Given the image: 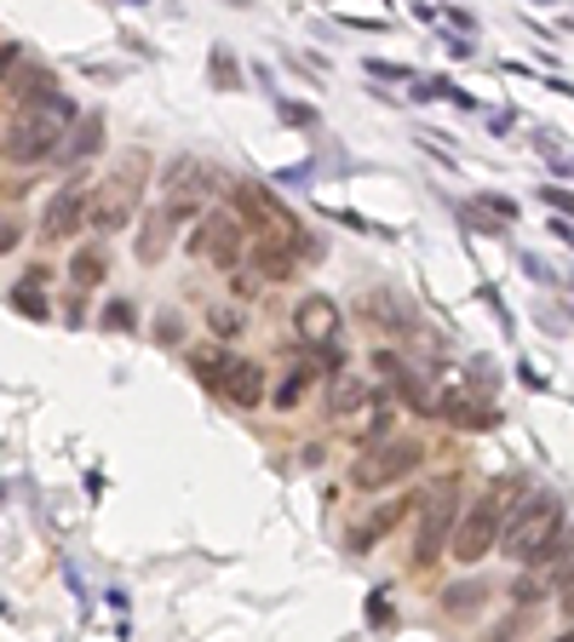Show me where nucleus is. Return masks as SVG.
Wrapping results in <instances>:
<instances>
[{
	"label": "nucleus",
	"mask_w": 574,
	"mask_h": 642,
	"mask_svg": "<svg viewBox=\"0 0 574 642\" xmlns=\"http://www.w3.org/2000/svg\"><path fill=\"white\" fill-rule=\"evenodd\" d=\"M522 499H529V494H522V476H500L483 499H471L460 510V522H454V539H448L454 562H483L506 539V528H511V517H517Z\"/></svg>",
	"instance_id": "nucleus-1"
},
{
	"label": "nucleus",
	"mask_w": 574,
	"mask_h": 642,
	"mask_svg": "<svg viewBox=\"0 0 574 642\" xmlns=\"http://www.w3.org/2000/svg\"><path fill=\"white\" fill-rule=\"evenodd\" d=\"M563 533H569L563 499H558V494H529V499L517 505V517H511V528H506V539H500V551H506L511 562H529V568H540L545 551H552Z\"/></svg>",
	"instance_id": "nucleus-2"
},
{
	"label": "nucleus",
	"mask_w": 574,
	"mask_h": 642,
	"mask_svg": "<svg viewBox=\"0 0 574 642\" xmlns=\"http://www.w3.org/2000/svg\"><path fill=\"white\" fill-rule=\"evenodd\" d=\"M144 184H149V156L144 149H127L115 161V172L92 184V229H127L138 201H144Z\"/></svg>",
	"instance_id": "nucleus-3"
},
{
	"label": "nucleus",
	"mask_w": 574,
	"mask_h": 642,
	"mask_svg": "<svg viewBox=\"0 0 574 642\" xmlns=\"http://www.w3.org/2000/svg\"><path fill=\"white\" fill-rule=\"evenodd\" d=\"M69 121H75V110L64 104V98H46V104H35V110H23V121H12L7 126V161L18 167H35V161H46L58 149V138L69 133Z\"/></svg>",
	"instance_id": "nucleus-4"
},
{
	"label": "nucleus",
	"mask_w": 574,
	"mask_h": 642,
	"mask_svg": "<svg viewBox=\"0 0 574 642\" xmlns=\"http://www.w3.org/2000/svg\"><path fill=\"white\" fill-rule=\"evenodd\" d=\"M190 368H195V379H202L207 391H218L224 402H236V407H259V402H265V368L241 362V356L195 350V356H190Z\"/></svg>",
	"instance_id": "nucleus-5"
},
{
	"label": "nucleus",
	"mask_w": 574,
	"mask_h": 642,
	"mask_svg": "<svg viewBox=\"0 0 574 642\" xmlns=\"http://www.w3.org/2000/svg\"><path fill=\"white\" fill-rule=\"evenodd\" d=\"M236 213L254 224V241H277V247H288V252H305L311 241H305V224H299L288 207L270 190H259V184H241L236 190Z\"/></svg>",
	"instance_id": "nucleus-6"
},
{
	"label": "nucleus",
	"mask_w": 574,
	"mask_h": 642,
	"mask_svg": "<svg viewBox=\"0 0 574 642\" xmlns=\"http://www.w3.org/2000/svg\"><path fill=\"white\" fill-rule=\"evenodd\" d=\"M419 459H426V448H419V442H380V448H362V459L351 465V487H362V494H385V487H396L403 476L419 471Z\"/></svg>",
	"instance_id": "nucleus-7"
},
{
	"label": "nucleus",
	"mask_w": 574,
	"mask_h": 642,
	"mask_svg": "<svg viewBox=\"0 0 574 642\" xmlns=\"http://www.w3.org/2000/svg\"><path fill=\"white\" fill-rule=\"evenodd\" d=\"M190 252L207 259L218 270H236L241 252H247V229H241V213H202L195 218V236H190Z\"/></svg>",
	"instance_id": "nucleus-8"
},
{
	"label": "nucleus",
	"mask_w": 574,
	"mask_h": 642,
	"mask_svg": "<svg viewBox=\"0 0 574 642\" xmlns=\"http://www.w3.org/2000/svg\"><path fill=\"white\" fill-rule=\"evenodd\" d=\"M207 184L213 178L202 172V161H172L167 167V184H161V207L172 224H190V218H202L207 207Z\"/></svg>",
	"instance_id": "nucleus-9"
},
{
	"label": "nucleus",
	"mask_w": 574,
	"mask_h": 642,
	"mask_svg": "<svg viewBox=\"0 0 574 642\" xmlns=\"http://www.w3.org/2000/svg\"><path fill=\"white\" fill-rule=\"evenodd\" d=\"M293 327H299V345L322 350V356H328V362L339 356V304H334V299H322V293L299 299V311H293Z\"/></svg>",
	"instance_id": "nucleus-10"
},
{
	"label": "nucleus",
	"mask_w": 574,
	"mask_h": 642,
	"mask_svg": "<svg viewBox=\"0 0 574 642\" xmlns=\"http://www.w3.org/2000/svg\"><path fill=\"white\" fill-rule=\"evenodd\" d=\"M81 224H92V184H64L58 195H53V207H46V218H41V236L46 241H69Z\"/></svg>",
	"instance_id": "nucleus-11"
},
{
	"label": "nucleus",
	"mask_w": 574,
	"mask_h": 642,
	"mask_svg": "<svg viewBox=\"0 0 574 642\" xmlns=\"http://www.w3.org/2000/svg\"><path fill=\"white\" fill-rule=\"evenodd\" d=\"M419 505H426V528H419V551H414V562L426 568V562L437 556V539L448 533V522H454V482L431 487V494L419 499Z\"/></svg>",
	"instance_id": "nucleus-12"
},
{
	"label": "nucleus",
	"mask_w": 574,
	"mask_h": 642,
	"mask_svg": "<svg viewBox=\"0 0 574 642\" xmlns=\"http://www.w3.org/2000/svg\"><path fill=\"white\" fill-rule=\"evenodd\" d=\"M391 414H396V407L385 396H373L368 407H357V414L339 419V425H345V436H351L357 448H380V442H391Z\"/></svg>",
	"instance_id": "nucleus-13"
},
{
	"label": "nucleus",
	"mask_w": 574,
	"mask_h": 642,
	"mask_svg": "<svg viewBox=\"0 0 574 642\" xmlns=\"http://www.w3.org/2000/svg\"><path fill=\"white\" fill-rule=\"evenodd\" d=\"M437 414H448V419L465 425V430H488V425H494V407L477 402V396L465 391V384H448V391L437 396Z\"/></svg>",
	"instance_id": "nucleus-14"
},
{
	"label": "nucleus",
	"mask_w": 574,
	"mask_h": 642,
	"mask_svg": "<svg viewBox=\"0 0 574 642\" xmlns=\"http://www.w3.org/2000/svg\"><path fill=\"white\" fill-rule=\"evenodd\" d=\"M408 505H414V499H391V505H380V510H373V517H362L351 533H345V545H351V551H368L373 539H380V533H391L396 522L408 517Z\"/></svg>",
	"instance_id": "nucleus-15"
},
{
	"label": "nucleus",
	"mask_w": 574,
	"mask_h": 642,
	"mask_svg": "<svg viewBox=\"0 0 574 642\" xmlns=\"http://www.w3.org/2000/svg\"><path fill=\"white\" fill-rule=\"evenodd\" d=\"M172 229H179V224L167 218V207L144 213V229H138V259H144V264H161V252L172 247Z\"/></svg>",
	"instance_id": "nucleus-16"
},
{
	"label": "nucleus",
	"mask_w": 574,
	"mask_h": 642,
	"mask_svg": "<svg viewBox=\"0 0 574 642\" xmlns=\"http://www.w3.org/2000/svg\"><path fill=\"white\" fill-rule=\"evenodd\" d=\"M254 270L265 281H288V275H299V252H288L277 241H254Z\"/></svg>",
	"instance_id": "nucleus-17"
},
{
	"label": "nucleus",
	"mask_w": 574,
	"mask_h": 642,
	"mask_svg": "<svg viewBox=\"0 0 574 642\" xmlns=\"http://www.w3.org/2000/svg\"><path fill=\"white\" fill-rule=\"evenodd\" d=\"M368 402H373V391H368L362 379H339V384H334V414H339V419H351L357 407H368Z\"/></svg>",
	"instance_id": "nucleus-18"
},
{
	"label": "nucleus",
	"mask_w": 574,
	"mask_h": 642,
	"mask_svg": "<svg viewBox=\"0 0 574 642\" xmlns=\"http://www.w3.org/2000/svg\"><path fill=\"white\" fill-rule=\"evenodd\" d=\"M69 275H75V288H98V281H104V252L98 247H81L69 259Z\"/></svg>",
	"instance_id": "nucleus-19"
},
{
	"label": "nucleus",
	"mask_w": 574,
	"mask_h": 642,
	"mask_svg": "<svg viewBox=\"0 0 574 642\" xmlns=\"http://www.w3.org/2000/svg\"><path fill=\"white\" fill-rule=\"evenodd\" d=\"M311 379H316V368H293V373L282 379V391H277V407H299V396L311 391Z\"/></svg>",
	"instance_id": "nucleus-20"
},
{
	"label": "nucleus",
	"mask_w": 574,
	"mask_h": 642,
	"mask_svg": "<svg viewBox=\"0 0 574 642\" xmlns=\"http://www.w3.org/2000/svg\"><path fill=\"white\" fill-rule=\"evenodd\" d=\"M98 144H104V121L87 115V121H81V138H75V156H92Z\"/></svg>",
	"instance_id": "nucleus-21"
},
{
	"label": "nucleus",
	"mask_w": 574,
	"mask_h": 642,
	"mask_svg": "<svg viewBox=\"0 0 574 642\" xmlns=\"http://www.w3.org/2000/svg\"><path fill=\"white\" fill-rule=\"evenodd\" d=\"M12 304H18V311H23V316H35V322H46V299H41L35 288H18V293H12Z\"/></svg>",
	"instance_id": "nucleus-22"
},
{
	"label": "nucleus",
	"mask_w": 574,
	"mask_h": 642,
	"mask_svg": "<svg viewBox=\"0 0 574 642\" xmlns=\"http://www.w3.org/2000/svg\"><path fill=\"white\" fill-rule=\"evenodd\" d=\"M477 597H483L477 585H454V590H448V613H471V608H477Z\"/></svg>",
	"instance_id": "nucleus-23"
},
{
	"label": "nucleus",
	"mask_w": 574,
	"mask_h": 642,
	"mask_svg": "<svg viewBox=\"0 0 574 642\" xmlns=\"http://www.w3.org/2000/svg\"><path fill=\"white\" fill-rule=\"evenodd\" d=\"M207 322H213V333H218V339H236V333H241V316H236V311H213Z\"/></svg>",
	"instance_id": "nucleus-24"
},
{
	"label": "nucleus",
	"mask_w": 574,
	"mask_h": 642,
	"mask_svg": "<svg viewBox=\"0 0 574 642\" xmlns=\"http://www.w3.org/2000/svg\"><path fill=\"white\" fill-rule=\"evenodd\" d=\"M127 316H133L127 304H110V311H104V322H110V327H127Z\"/></svg>",
	"instance_id": "nucleus-25"
},
{
	"label": "nucleus",
	"mask_w": 574,
	"mask_h": 642,
	"mask_svg": "<svg viewBox=\"0 0 574 642\" xmlns=\"http://www.w3.org/2000/svg\"><path fill=\"white\" fill-rule=\"evenodd\" d=\"M563 613H569V620H574V574L563 579Z\"/></svg>",
	"instance_id": "nucleus-26"
},
{
	"label": "nucleus",
	"mask_w": 574,
	"mask_h": 642,
	"mask_svg": "<svg viewBox=\"0 0 574 642\" xmlns=\"http://www.w3.org/2000/svg\"><path fill=\"white\" fill-rule=\"evenodd\" d=\"M552 195V207H563V213H574V195H563V190H545Z\"/></svg>",
	"instance_id": "nucleus-27"
},
{
	"label": "nucleus",
	"mask_w": 574,
	"mask_h": 642,
	"mask_svg": "<svg viewBox=\"0 0 574 642\" xmlns=\"http://www.w3.org/2000/svg\"><path fill=\"white\" fill-rule=\"evenodd\" d=\"M558 642H574V631H569V637H558Z\"/></svg>",
	"instance_id": "nucleus-28"
}]
</instances>
